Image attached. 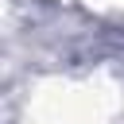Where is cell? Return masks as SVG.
<instances>
[]
</instances>
